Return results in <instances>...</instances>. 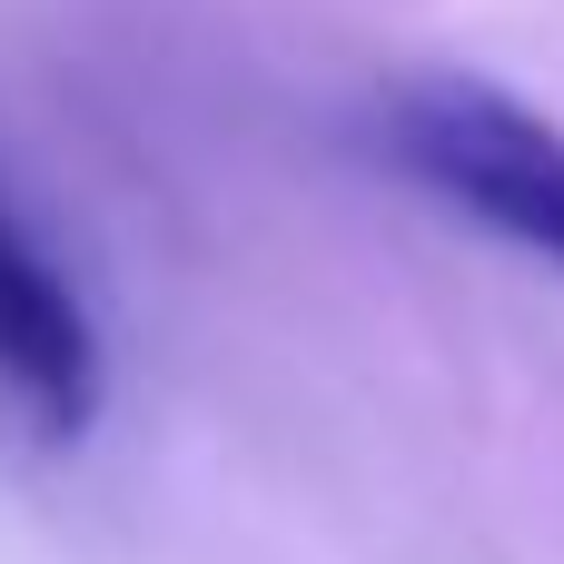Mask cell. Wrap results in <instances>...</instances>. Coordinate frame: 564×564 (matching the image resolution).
Segmentation results:
<instances>
[{"label":"cell","instance_id":"obj_2","mask_svg":"<svg viewBox=\"0 0 564 564\" xmlns=\"http://www.w3.org/2000/svg\"><path fill=\"white\" fill-rule=\"evenodd\" d=\"M0 397L40 446H79L109 406L99 317L79 307L69 268L30 238V218L0 188Z\"/></svg>","mask_w":564,"mask_h":564},{"label":"cell","instance_id":"obj_1","mask_svg":"<svg viewBox=\"0 0 564 564\" xmlns=\"http://www.w3.org/2000/svg\"><path fill=\"white\" fill-rule=\"evenodd\" d=\"M377 149L486 238L564 268V129L516 89L476 69H406L377 89Z\"/></svg>","mask_w":564,"mask_h":564}]
</instances>
